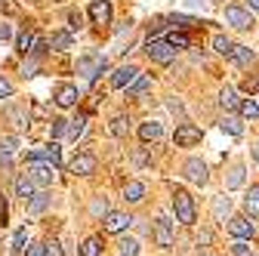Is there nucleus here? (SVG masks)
Here are the masks:
<instances>
[{"mask_svg":"<svg viewBox=\"0 0 259 256\" xmlns=\"http://www.w3.org/2000/svg\"><path fill=\"white\" fill-rule=\"evenodd\" d=\"M148 90H151V77L148 74H139V80L130 87V93H133V96H145Z\"/></svg>","mask_w":259,"mask_h":256,"instance_id":"nucleus-35","label":"nucleus"},{"mask_svg":"<svg viewBox=\"0 0 259 256\" xmlns=\"http://www.w3.org/2000/svg\"><path fill=\"white\" fill-rule=\"evenodd\" d=\"M50 50H59V53L71 50V31H56V34L50 37Z\"/></svg>","mask_w":259,"mask_h":256,"instance_id":"nucleus-23","label":"nucleus"},{"mask_svg":"<svg viewBox=\"0 0 259 256\" xmlns=\"http://www.w3.org/2000/svg\"><path fill=\"white\" fill-rule=\"evenodd\" d=\"M213 50H216V53H222V56H232L235 44L225 37V34H216V37H213Z\"/></svg>","mask_w":259,"mask_h":256,"instance_id":"nucleus-31","label":"nucleus"},{"mask_svg":"<svg viewBox=\"0 0 259 256\" xmlns=\"http://www.w3.org/2000/svg\"><path fill=\"white\" fill-rule=\"evenodd\" d=\"M145 53H148V59H151V62L170 65V62L176 59V53H179V50H176L170 40H148V50H145Z\"/></svg>","mask_w":259,"mask_h":256,"instance_id":"nucleus-3","label":"nucleus"},{"mask_svg":"<svg viewBox=\"0 0 259 256\" xmlns=\"http://www.w3.org/2000/svg\"><path fill=\"white\" fill-rule=\"evenodd\" d=\"M173 210H176V219L182 222V226H194L198 213H194V201H191L188 191H182V188L173 191Z\"/></svg>","mask_w":259,"mask_h":256,"instance_id":"nucleus-1","label":"nucleus"},{"mask_svg":"<svg viewBox=\"0 0 259 256\" xmlns=\"http://www.w3.org/2000/svg\"><path fill=\"white\" fill-rule=\"evenodd\" d=\"M170 22L173 25H182V28H191L194 25V19H188V16H170Z\"/></svg>","mask_w":259,"mask_h":256,"instance_id":"nucleus-41","label":"nucleus"},{"mask_svg":"<svg viewBox=\"0 0 259 256\" xmlns=\"http://www.w3.org/2000/svg\"><path fill=\"white\" fill-rule=\"evenodd\" d=\"M182 173H185V179L188 182H194V185H207V164L204 161H198V157H188L185 161V167H182Z\"/></svg>","mask_w":259,"mask_h":256,"instance_id":"nucleus-5","label":"nucleus"},{"mask_svg":"<svg viewBox=\"0 0 259 256\" xmlns=\"http://www.w3.org/2000/svg\"><path fill=\"white\" fill-rule=\"evenodd\" d=\"M13 37V25H0V40H10Z\"/></svg>","mask_w":259,"mask_h":256,"instance_id":"nucleus-45","label":"nucleus"},{"mask_svg":"<svg viewBox=\"0 0 259 256\" xmlns=\"http://www.w3.org/2000/svg\"><path fill=\"white\" fill-rule=\"evenodd\" d=\"M247 201H259V185H253V188H250V195H247Z\"/></svg>","mask_w":259,"mask_h":256,"instance_id":"nucleus-50","label":"nucleus"},{"mask_svg":"<svg viewBox=\"0 0 259 256\" xmlns=\"http://www.w3.org/2000/svg\"><path fill=\"white\" fill-rule=\"evenodd\" d=\"M198 241H201V244H210V241H213V235H210V232H201V238H198Z\"/></svg>","mask_w":259,"mask_h":256,"instance_id":"nucleus-51","label":"nucleus"},{"mask_svg":"<svg viewBox=\"0 0 259 256\" xmlns=\"http://www.w3.org/2000/svg\"><path fill=\"white\" fill-rule=\"evenodd\" d=\"M253 161H256V164H259V145H256V148H253Z\"/></svg>","mask_w":259,"mask_h":256,"instance_id":"nucleus-54","label":"nucleus"},{"mask_svg":"<svg viewBox=\"0 0 259 256\" xmlns=\"http://www.w3.org/2000/svg\"><path fill=\"white\" fill-rule=\"evenodd\" d=\"M160 136H164V126H160L157 120H145V123L139 126V139H142V142H157Z\"/></svg>","mask_w":259,"mask_h":256,"instance_id":"nucleus-17","label":"nucleus"},{"mask_svg":"<svg viewBox=\"0 0 259 256\" xmlns=\"http://www.w3.org/2000/svg\"><path fill=\"white\" fill-rule=\"evenodd\" d=\"M241 182H244V164H235V167L229 170V179H225V188L232 191V188H238Z\"/></svg>","mask_w":259,"mask_h":256,"instance_id":"nucleus-28","label":"nucleus"},{"mask_svg":"<svg viewBox=\"0 0 259 256\" xmlns=\"http://www.w3.org/2000/svg\"><path fill=\"white\" fill-rule=\"evenodd\" d=\"M142 198H145V185L142 182H126L123 185V201L126 204H139Z\"/></svg>","mask_w":259,"mask_h":256,"instance_id":"nucleus-19","label":"nucleus"},{"mask_svg":"<svg viewBox=\"0 0 259 256\" xmlns=\"http://www.w3.org/2000/svg\"><path fill=\"white\" fill-rule=\"evenodd\" d=\"M99 250H102V241L99 238H87L83 247H80V256H99Z\"/></svg>","mask_w":259,"mask_h":256,"instance_id":"nucleus-34","label":"nucleus"},{"mask_svg":"<svg viewBox=\"0 0 259 256\" xmlns=\"http://www.w3.org/2000/svg\"><path fill=\"white\" fill-rule=\"evenodd\" d=\"M167 40H170L176 50H188V37H185V34H176V31H173V34H170Z\"/></svg>","mask_w":259,"mask_h":256,"instance_id":"nucleus-39","label":"nucleus"},{"mask_svg":"<svg viewBox=\"0 0 259 256\" xmlns=\"http://www.w3.org/2000/svg\"><path fill=\"white\" fill-rule=\"evenodd\" d=\"M247 213L259 219V201H247Z\"/></svg>","mask_w":259,"mask_h":256,"instance_id":"nucleus-46","label":"nucleus"},{"mask_svg":"<svg viewBox=\"0 0 259 256\" xmlns=\"http://www.w3.org/2000/svg\"><path fill=\"white\" fill-rule=\"evenodd\" d=\"M229 213H232V201L225 198V195L213 201V219L216 222H225V219H229Z\"/></svg>","mask_w":259,"mask_h":256,"instance_id":"nucleus-22","label":"nucleus"},{"mask_svg":"<svg viewBox=\"0 0 259 256\" xmlns=\"http://www.w3.org/2000/svg\"><path fill=\"white\" fill-rule=\"evenodd\" d=\"M53 99H56L59 108H71V105L77 102V87H71V83H59L56 93H53Z\"/></svg>","mask_w":259,"mask_h":256,"instance_id":"nucleus-13","label":"nucleus"},{"mask_svg":"<svg viewBox=\"0 0 259 256\" xmlns=\"http://www.w3.org/2000/svg\"><path fill=\"white\" fill-rule=\"evenodd\" d=\"M93 213H108V210H105V201H96V204H93Z\"/></svg>","mask_w":259,"mask_h":256,"instance_id":"nucleus-49","label":"nucleus"},{"mask_svg":"<svg viewBox=\"0 0 259 256\" xmlns=\"http://www.w3.org/2000/svg\"><path fill=\"white\" fill-rule=\"evenodd\" d=\"M28 256H47L44 244H37V247H28Z\"/></svg>","mask_w":259,"mask_h":256,"instance_id":"nucleus-48","label":"nucleus"},{"mask_svg":"<svg viewBox=\"0 0 259 256\" xmlns=\"http://www.w3.org/2000/svg\"><path fill=\"white\" fill-rule=\"evenodd\" d=\"M154 244L164 250L173 247V222L167 216H157V222H154Z\"/></svg>","mask_w":259,"mask_h":256,"instance_id":"nucleus-7","label":"nucleus"},{"mask_svg":"<svg viewBox=\"0 0 259 256\" xmlns=\"http://www.w3.org/2000/svg\"><path fill=\"white\" fill-rule=\"evenodd\" d=\"M90 19H93V25H111V4L108 0H93L90 4Z\"/></svg>","mask_w":259,"mask_h":256,"instance_id":"nucleus-11","label":"nucleus"},{"mask_svg":"<svg viewBox=\"0 0 259 256\" xmlns=\"http://www.w3.org/2000/svg\"><path fill=\"white\" fill-rule=\"evenodd\" d=\"M93 170H96V157L90 151H80L74 161H71V173H77V176H90Z\"/></svg>","mask_w":259,"mask_h":256,"instance_id":"nucleus-15","label":"nucleus"},{"mask_svg":"<svg viewBox=\"0 0 259 256\" xmlns=\"http://www.w3.org/2000/svg\"><path fill=\"white\" fill-rule=\"evenodd\" d=\"M111 133H114V136H126V133H130V117L117 114V117L111 120Z\"/></svg>","mask_w":259,"mask_h":256,"instance_id":"nucleus-33","label":"nucleus"},{"mask_svg":"<svg viewBox=\"0 0 259 256\" xmlns=\"http://www.w3.org/2000/svg\"><path fill=\"white\" fill-rule=\"evenodd\" d=\"M34 188H37V182H34V176H31V173H22V176L16 179V195H19V198H25V204L37 195Z\"/></svg>","mask_w":259,"mask_h":256,"instance_id":"nucleus-14","label":"nucleus"},{"mask_svg":"<svg viewBox=\"0 0 259 256\" xmlns=\"http://www.w3.org/2000/svg\"><path fill=\"white\" fill-rule=\"evenodd\" d=\"M133 161H136L139 167H145V164H148V154H145V151H136V154H133Z\"/></svg>","mask_w":259,"mask_h":256,"instance_id":"nucleus-47","label":"nucleus"},{"mask_svg":"<svg viewBox=\"0 0 259 256\" xmlns=\"http://www.w3.org/2000/svg\"><path fill=\"white\" fill-rule=\"evenodd\" d=\"M44 250H47V256H65V250H62V244H59V241H47V244H44Z\"/></svg>","mask_w":259,"mask_h":256,"instance_id":"nucleus-40","label":"nucleus"},{"mask_svg":"<svg viewBox=\"0 0 259 256\" xmlns=\"http://www.w3.org/2000/svg\"><path fill=\"white\" fill-rule=\"evenodd\" d=\"M225 19H229V25L238 28V31H250V28H253L250 10H244V7H238V4H232L229 10H225Z\"/></svg>","mask_w":259,"mask_h":256,"instance_id":"nucleus-4","label":"nucleus"},{"mask_svg":"<svg viewBox=\"0 0 259 256\" xmlns=\"http://www.w3.org/2000/svg\"><path fill=\"white\" fill-rule=\"evenodd\" d=\"M130 226H133V219H130L126 213H117V210H108V213H105V232L120 235V232H126Z\"/></svg>","mask_w":259,"mask_h":256,"instance_id":"nucleus-10","label":"nucleus"},{"mask_svg":"<svg viewBox=\"0 0 259 256\" xmlns=\"http://www.w3.org/2000/svg\"><path fill=\"white\" fill-rule=\"evenodd\" d=\"M241 114L244 117H259V99H244L241 102Z\"/></svg>","mask_w":259,"mask_h":256,"instance_id":"nucleus-37","label":"nucleus"},{"mask_svg":"<svg viewBox=\"0 0 259 256\" xmlns=\"http://www.w3.org/2000/svg\"><path fill=\"white\" fill-rule=\"evenodd\" d=\"M105 68H108V62H105L102 56H80V59H77V74H83L90 83L99 77Z\"/></svg>","mask_w":259,"mask_h":256,"instance_id":"nucleus-2","label":"nucleus"},{"mask_svg":"<svg viewBox=\"0 0 259 256\" xmlns=\"http://www.w3.org/2000/svg\"><path fill=\"white\" fill-rule=\"evenodd\" d=\"M10 222V210H7V201L0 198V226H7Z\"/></svg>","mask_w":259,"mask_h":256,"instance_id":"nucleus-42","label":"nucleus"},{"mask_svg":"<svg viewBox=\"0 0 259 256\" xmlns=\"http://www.w3.org/2000/svg\"><path fill=\"white\" fill-rule=\"evenodd\" d=\"M25 241H28V229H19L16 238H13V253H22L25 250Z\"/></svg>","mask_w":259,"mask_h":256,"instance_id":"nucleus-38","label":"nucleus"},{"mask_svg":"<svg viewBox=\"0 0 259 256\" xmlns=\"http://www.w3.org/2000/svg\"><path fill=\"white\" fill-rule=\"evenodd\" d=\"M185 4H188V7H201V0H185Z\"/></svg>","mask_w":259,"mask_h":256,"instance_id":"nucleus-55","label":"nucleus"},{"mask_svg":"<svg viewBox=\"0 0 259 256\" xmlns=\"http://www.w3.org/2000/svg\"><path fill=\"white\" fill-rule=\"evenodd\" d=\"M232 256H256L250 238H238V241H232Z\"/></svg>","mask_w":259,"mask_h":256,"instance_id":"nucleus-26","label":"nucleus"},{"mask_svg":"<svg viewBox=\"0 0 259 256\" xmlns=\"http://www.w3.org/2000/svg\"><path fill=\"white\" fill-rule=\"evenodd\" d=\"M50 133H53V139H62L65 133H68V120L53 117V123H50Z\"/></svg>","mask_w":259,"mask_h":256,"instance_id":"nucleus-36","label":"nucleus"},{"mask_svg":"<svg viewBox=\"0 0 259 256\" xmlns=\"http://www.w3.org/2000/svg\"><path fill=\"white\" fill-rule=\"evenodd\" d=\"M83 130H87V117H83V114H77L74 120H68V136H71V139L83 136Z\"/></svg>","mask_w":259,"mask_h":256,"instance_id":"nucleus-32","label":"nucleus"},{"mask_svg":"<svg viewBox=\"0 0 259 256\" xmlns=\"http://www.w3.org/2000/svg\"><path fill=\"white\" fill-rule=\"evenodd\" d=\"M250 10H256V13H259V0H250Z\"/></svg>","mask_w":259,"mask_h":256,"instance_id":"nucleus-53","label":"nucleus"},{"mask_svg":"<svg viewBox=\"0 0 259 256\" xmlns=\"http://www.w3.org/2000/svg\"><path fill=\"white\" fill-rule=\"evenodd\" d=\"M247 90L250 93H259V80H247Z\"/></svg>","mask_w":259,"mask_h":256,"instance_id":"nucleus-52","label":"nucleus"},{"mask_svg":"<svg viewBox=\"0 0 259 256\" xmlns=\"http://www.w3.org/2000/svg\"><path fill=\"white\" fill-rule=\"evenodd\" d=\"M210 4H219V0H210Z\"/></svg>","mask_w":259,"mask_h":256,"instance_id":"nucleus-56","label":"nucleus"},{"mask_svg":"<svg viewBox=\"0 0 259 256\" xmlns=\"http://www.w3.org/2000/svg\"><path fill=\"white\" fill-rule=\"evenodd\" d=\"M173 139H176V145H182V148L198 145V142H201V130H198L194 123H179L176 133H173Z\"/></svg>","mask_w":259,"mask_h":256,"instance_id":"nucleus-9","label":"nucleus"},{"mask_svg":"<svg viewBox=\"0 0 259 256\" xmlns=\"http://www.w3.org/2000/svg\"><path fill=\"white\" fill-rule=\"evenodd\" d=\"M68 22H71V31H77V28L83 25V16H80V13H71V16H68Z\"/></svg>","mask_w":259,"mask_h":256,"instance_id":"nucleus-43","label":"nucleus"},{"mask_svg":"<svg viewBox=\"0 0 259 256\" xmlns=\"http://www.w3.org/2000/svg\"><path fill=\"white\" fill-rule=\"evenodd\" d=\"M53 170H56V167H53V164H47V161H31V164H28V173L34 176V182H37V185H44V188L53 182Z\"/></svg>","mask_w":259,"mask_h":256,"instance_id":"nucleus-12","label":"nucleus"},{"mask_svg":"<svg viewBox=\"0 0 259 256\" xmlns=\"http://www.w3.org/2000/svg\"><path fill=\"white\" fill-rule=\"evenodd\" d=\"M139 80V68L136 65H120L117 71H114V77H111V87L114 90H130Z\"/></svg>","mask_w":259,"mask_h":256,"instance_id":"nucleus-6","label":"nucleus"},{"mask_svg":"<svg viewBox=\"0 0 259 256\" xmlns=\"http://www.w3.org/2000/svg\"><path fill=\"white\" fill-rule=\"evenodd\" d=\"M31 47H34V34H31V31H22V34L16 37V50H19L22 56H28Z\"/></svg>","mask_w":259,"mask_h":256,"instance_id":"nucleus-29","label":"nucleus"},{"mask_svg":"<svg viewBox=\"0 0 259 256\" xmlns=\"http://www.w3.org/2000/svg\"><path fill=\"white\" fill-rule=\"evenodd\" d=\"M229 232L235 238H253V222L247 216H232L229 219Z\"/></svg>","mask_w":259,"mask_h":256,"instance_id":"nucleus-16","label":"nucleus"},{"mask_svg":"<svg viewBox=\"0 0 259 256\" xmlns=\"http://www.w3.org/2000/svg\"><path fill=\"white\" fill-rule=\"evenodd\" d=\"M31 161H47V164H53V167H59L62 164V151H59V145L56 142H50V145H44V148H34L28 154V164Z\"/></svg>","mask_w":259,"mask_h":256,"instance_id":"nucleus-8","label":"nucleus"},{"mask_svg":"<svg viewBox=\"0 0 259 256\" xmlns=\"http://www.w3.org/2000/svg\"><path fill=\"white\" fill-rule=\"evenodd\" d=\"M47 204H50V195H47V191H37V195L28 201V216L44 213V210H47Z\"/></svg>","mask_w":259,"mask_h":256,"instance_id":"nucleus-24","label":"nucleus"},{"mask_svg":"<svg viewBox=\"0 0 259 256\" xmlns=\"http://www.w3.org/2000/svg\"><path fill=\"white\" fill-rule=\"evenodd\" d=\"M16 148H19V139L16 136H4V139H0V164H10L13 154H16Z\"/></svg>","mask_w":259,"mask_h":256,"instance_id":"nucleus-21","label":"nucleus"},{"mask_svg":"<svg viewBox=\"0 0 259 256\" xmlns=\"http://www.w3.org/2000/svg\"><path fill=\"white\" fill-rule=\"evenodd\" d=\"M7 120L16 126V130H25V126L31 123V117H28V111H22L19 105H7Z\"/></svg>","mask_w":259,"mask_h":256,"instance_id":"nucleus-18","label":"nucleus"},{"mask_svg":"<svg viewBox=\"0 0 259 256\" xmlns=\"http://www.w3.org/2000/svg\"><path fill=\"white\" fill-rule=\"evenodd\" d=\"M139 250H142V247H139L136 238H120V241H117V253H120V256H139Z\"/></svg>","mask_w":259,"mask_h":256,"instance_id":"nucleus-25","label":"nucleus"},{"mask_svg":"<svg viewBox=\"0 0 259 256\" xmlns=\"http://www.w3.org/2000/svg\"><path fill=\"white\" fill-rule=\"evenodd\" d=\"M229 59L238 62V65H250V62H253V50H247V47H235Z\"/></svg>","mask_w":259,"mask_h":256,"instance_id":"nucleus-30","label":"nucleus"},{"mask_svg":"<svg viewBox=\"0 0 259 256\" xmlns=\"http://www.w3.org/2000/svg\"><path fill=\"white\" fill-rule=\"evenodd\" d=\"M219 126H222V130L229 133V136H241V133H244V123H241V117H238V114H222Z\"/></svg>","mask_w":259,"mask_h":256,"instance_id":"nucleus-20","label":"nucleus"},{"mask_svg":"<svg viewBox=\"0 0 259 256\" xmlns=\"http://www.w3.org/2000/svg\"><path fill=\"white\" fill-rule=\"evenodd\" d=\"M219 105L229 108V111H232V108H241V102L235 99V90H232V87H222V93H219Z\"/></svg>","mask_w":259,"mask_h":256,"instance_id":"nucleus-27","label":"nucleus"},{"mask_svg":"<svg viewBox=\"0 0 259 256\" xmlns=\"http://www.w3.org/2000/svg\"><path fill=\"white\" fill-rule=\"evenodd\" d=\"M7 96H13V87H10L4 77H0V99H7Z\"/></svg>","mask_w":259,"mask_h":256,"instance_id":"nucleus-44","label":"nucleus"}]
</instances>
